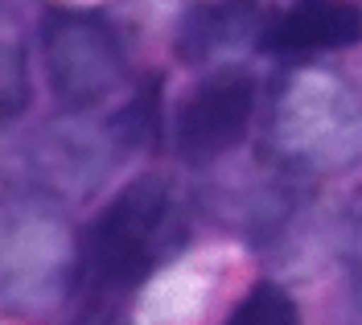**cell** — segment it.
Wrapping results in <instances>:
<instances>
[{
	"mask_svg": "<svg viewBox=\"0 0 362 325\" xmlns=\"http://www.w3.org/2000/svg\"><path fill=\"white\" fill-rule=\"evenodd\" d=\"M226 325H300V309L280 284H255L243 301L230 309Z\"/></svg>",
	"mask_w": 362,
	"mask_h": 325,
	"instance_id": "10",
	"label": "cell"
},
{
	"mask_svg": "<svg viewBox=\"0 0 362 325\" xmlns=\"http://www.w3.org/2000/svg\"><path fill=\"white\" fill-rule=\"evenodd\" d=\"M362 42V8L350 0H300L288 13L272 17L264 29L268 54H325V49H346Z\"/></svg>",
	"mask_w": 362,
	"mask_h": 325,
	"instance_id": "7",
	"label": "cell"
},
{
	"mask_svg": "<svg viewBox=\"0 0 362 325\" xmlns=\"http://www.w3.org/2000/svg\"><path fill=\"white\" fill-rule=\"evenodd\" d=\"M268 140L300 173H338L362 161V95L334 70H293L276 87Z\"/></svg>",
	"mask_w": 362,
	"mask_h": 325,
	"instance_id": "2",
	"label": "cell"
},
{
	"mask_svg": "<svg viewBox=\"0 0 362 325\" xmlns=\"http://www.w3.org/2000/svg\"><path fill=\"white\" fill-rule=\"evenodd\" d=\"M268 21L272 17L264 13L259 0H210V4H198L181 21L177 54L189 66H202V62L223 58L230 49L264 46Z\"/></svg>",
	"mask_w": 362,
	"mask_h": 325,
	"instance_id": "8",
	"label": "cell"
},
{
	"mask_svg": "<svg viewBox=\"0 0 362 325\" xmlns=\"http://www.w3.org/2000/svg\"><path fill=\"white\" fill-rule=\"evenodd\" d=\"M255 116V83L243 70H218L198 83L177 112V153L189 161L223 157L247 136Z\"/></svg>",
	"mask_w": 362,
	"mask_h": 325,
	"instance_id": "5",
	"label": "cell"
},
{
	"mask_svg": "<svg viewBox=\"0 0 362 325\" xmlns=\"http://www.w3.org/2000/svg\"><path fill=\"white\" fill-rule=\"evenodd\" d=\"M83 272V243L45 194L0 202V313L45 317Z\"/></svg>",
	"mask_w": 362,
	"mask_h": 325,
	"instance_id": "1",
	"label": "cell"
},
{
	"mask_svg": "<svg viewBox=\"0 0 362 325\" xmlns=\"http://www.w3.org/2000/svg\"><path fill=\"white\" fill-rule=\"evenodd\" d=\"M346 272H350V284H354V297L362 301V218L350 231V252H346Z\"/></svg>",
	"mask_w": 362,
	"mask_h": 325,
	"instance_id": "11",
	"label": "cell"
},
{
	"mask_svg": "<svg viewBox=\"0 0 362 325\" xmlns=\"http://www.w3.org/2000/svg\"><path fill=\"white\" fill-rule=\"evenodd\" d=\"M29 107V42L13 8L0 4V119H13Z\"/></svg>",
	"mask_w": 362,
	"mask_h": 325,
	"instance_id": "9",
	"label": "cell"
},
{
	"mask_svg": "<svg viewBox=\"0 0 362 325\" xmlns=\"http://www.w3.org/2000/svg\"><path fill=\"white\" fill-rule=\"evenodd\" d=\"M173 194L169 182L144 173L115 194L83 239V264L99 284L128 288L153 272V264L173 243Z\"/></svg>",
	"mask_w": 362,
	"mask_h": 325,
	"instance_id": "3",
	"label": "cell"
},
{
	"mask_svg": "<svg viewBox=\"0 0 362 325\" xmlns=\"http://www.w3.org/2000/svg\"><path fill=\"white\" fill-rule=\"evenodd\" d=\"M112 144L87 124H45L29 144V169L49 194H87L112 169Z\"/></svg>",
	"mask_w": 362,
	"mask_h": 325,
	"instance_id": "6",
	"label": "cell"
},
{
	"mask_svg": "<svg viewBox=\"0 0 362 325\" xmlns=\"http://www.w3.org/2000/svg\"><path fill=\"white\" fill-rule=\"evenodd\" d=\"M42 54L49 91L70 112L103 103L128 74L115 29L87 8H49L42 17Z\"/></svg>",
	"mask_w": 362,
	"mask_h": 325,
	"instance_id": "4",
	"label": "cell"
},
{
	"mask_svg": "<svg viewBox=\"0 0 362 325\" xmlns=\"http://www.w3.org/2000/svg\"><path fill=\"white\" fill-rule=\"evenodd\" d=\"M74 325H128V317L115 309V305H103V301H95L87 305L78 317H74Z\"/></svg>",
	"mask_w": 362,
	"mask_h": 325,
	"instance_id": "12",
	"label": "cell"
}]
</instances>
